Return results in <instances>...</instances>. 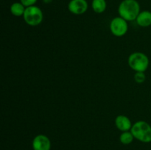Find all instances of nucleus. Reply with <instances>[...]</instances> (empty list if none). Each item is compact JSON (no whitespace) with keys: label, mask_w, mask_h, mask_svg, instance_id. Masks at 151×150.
Instances as JSON below:
<instances>
[{"label":"nucleus","mask_w":151,"mask_h":150,"mask_svg":"<svg viewBox=\"0 0 151 150\" xmlns=\"http://www.w3.org/2000/svg\"><path fill=\"white\" fill-rule=\"evenodd\" d=\"M86 0H71L68 4V10L75 15H82L88 10Z\"/></svg>","instance_id":"423d86ee"},{"label":"nucleus","mask_w":151,"mask_h":150,"mask_svg":"<svg viewBox=\"0 0 151 150\" xmlns=\"http://www.w3.org/2000/svg\"><path fill=\"white\" fill-rule=\"evenodd\" d=\"M23 18L27 24L35 26L41 24L44 19V14L39 7L33 5L26 7Z\"/></svg>","instance_id":"20e7f679"},{"label":"nucleus","mask_w":151,"mask_h":150,"mask_svg":"<svg viewBox=\"0 0 151 150\" xmlns=\"http://www.w3.org/2000/svg\"><path fill=\"white\" fill-rule=\"evenodd\" d=\"M140 12V5L137 0H123L118 7L119 16L127 21L136 20Z\"/></svg>","instance_id":"f257e3e1"},{"label":"nucleus","mask_w":151,"mask_h":150,"mask_svg":"<svg viewBox=\"0 0 151 150\" xmlns=\"http://www.w3.org/2000/svg\"><path fill=\"white\" fill-rule=\"evenodd\" d=\"M38 0H20V2H22L26 7H30V6L35 5V3Z\"/></svg>","instance_id":"4468645a"},{"label":"nucleus","mask_w":151,"mask_h":150,"mask_svg":"<svg viewBox=\"0 0 151 150\" xmlns=\"http://www.w3.org/2000/svg\"><path fill=\"white\" fill-rule=\"evenodd\" d=\"M137 24L142 27H147L151 25V12L143 10L139 13L136 19Z\"/></svg>","instance_id":"1a4fd4ad"},{"label":"nucleus","mask_w":151,"mask_h":150,"mask_svg":"<svg viewBox=\"0 0 151 150\" xmlns=\"http://www.w3.org/2000/svg\"><path fill=\"white\" fill-rule=\"evenodd\" d=\"M128 63L130 68L136 72H145L148 69L150 60L145 54L136 51L130 54L128 59Z\"/></svg>","instance_id":"7ed1b4c3"},{"label":"nucleus","mask_w":151,"mask_h":150,"mask_svg":"<svg viewBox=\"0 0 151 150\" xmlns=\"http://www.w3.org/2000/svg\"><path fill=\"white\" fill-rule=\"evenodd\" d=\"M110 30L114 36L122 37L128 30V21L120 16L115 17L110 23Z\"/></svg>","instance_id":"39448f33"},{"label":"nucleus","mask_w":151,"mask_h":150,"mask_svg":"<svg viewBox=\"0 0 151 150\" xmlns=\"http://www.w3.org/2000/svg\"><path fill=\"white\" fill-rule=\"evenodd\" d=\"M26 7L22 2H14L10 7V13L15 16H23Z\"/></svg>","instance_id":"9d476101"},{"label":"nucleus","mask_w":151,"mask_h":150,"mask_svg":"<svg viewBox=\"0 0 151 150\" xmlns=\"http://www.w3.org/2000/svg\"><path fill=\"white\" fill-rule=\"evenodd\" d=\"M146 79V76L145 72L142 71H137L136 72L135 74H134V80L137 83H143V82L145 81Z\"/></svg>","instance_id":"ddd939ff"},{"label":"nucleus","mask_w":151,"mask_h":150,"mask_svg":"<svg viewBox=\"0 0 151 150\" xmlns=\"http://www.w3.org/2000/svg\"><path fill=\"white\" fill-rule=\"evenodd\" d=\"M134 138L143 143L151 142V126L145 121H138L131 129Z\"/></svg>","instance_id":"f03ea898"},{"label":"nucleus","mask_w":151,"mask_h":150,"mask_svg":"<svg viewBox=\"0 0 151 150\" xmlns=\"http://www.w3.org/2000/svg\"><path fill=\"white\" fill-rule=\"evenodd\" d=\"M115 125L116 128L122 132L131 131L132 128V123L129 118L124 115H119L115 119Z\"/></svg>","instance_id":"6e6552de"},{"label":"nucleus","mask_w":151,"mask_h":150,"mask_svg":"<svg viewBox=\"0 0 151 150\" xmlns=\"http://www.w3.org/2000/svg\"><path fill=\"white\" fill-rule=\"evenodd\" d=\"M134 136L133 135L132 132L131 131H125V132H122V134L119 137V140L122 144H125V145H128V144H131L134 141Z\"/></svg>","instance_id":"f8f14e48"},{"label":"nucleus","mask_w":151,"mask_h":150,"mask_svg":"<svg viewBox=\"0 0 151 150\" xmlns=\"http://www.w3.org/2000/svg\"><path fill=\"white\" fill-rule=\"evenodd\" d=\"M32 146L33 150H50L51 142L48 137L40 134L33 138Z\"/></svg>","instance_id":"0eeeda50"},{"label":"nucleus","mask_w":151,"mask_h":150,"mask_svg":"<svg viewBox=\"0 0 151 150\" xmlns=\"http://www.w3.org/2000/svg\"><path fill=\"white\" fill-rule=\"evenodd\" d=\"M92 10L97 13H103L107 7L106 0H92L91 1Z\"/></svg>","instance_id":"9b49d317"}]
</instances>
